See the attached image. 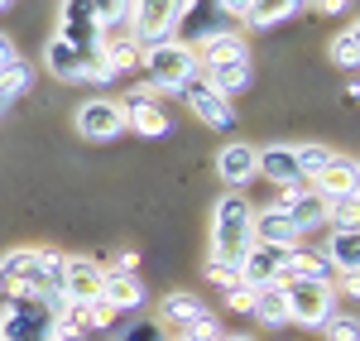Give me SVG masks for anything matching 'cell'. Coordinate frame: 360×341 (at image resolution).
I'll list each match as a JSON object with an SVG mask.
<instances>
[{
	"label": "cell",
	"instance_id": "obj_1",
	"mask_svg": "<svg viewBox=\"0 0 360 341\" xmlns=\"http://www.w3.org/2000/svg\"><path fill=\"white\" fill-rule=\"evenodd\" d=\"M63 259L49 245H20L0 255V293L10 298H63Z\"/></svg>",
	"mask_w": 360,
	"mask_h": 341
},
{
	"label": "cell",
	"instance_id": "obj_2",
	"mask_svg": "<svg viewBox=\"0 0 360 341\" xmlns=\"http://www.w3.org/2000/svg\"><path fill=\"white\" fill-rule=\"evenodd\" d=\"M139 72L149 77L144 82L149 91H178L188 77H197V53L188 44H178V39H164V44L139 53Z\"/></svg>",
	"mask_w": 360,
	"mask_h": 341
},
{
	"label": "cell",
	"instance_id": "obj_3",
	"mask_svg": "<svg viewBox=\"0 0 360 341\" xmlns=\"http://www.w3.org/2000/svg\"><path fill=\"white\" fill-rule=\"evenodd\" d=\"M255 207L245 202V193H226L212 212V250L226 259H240L250 240H255Z\"/></svg>",
	"mask_w": 360,
	"mask_h": 341
},
{
	"label": "cell",
	"instance_id": "obj_4",
	"mask_svg": "<svg viewBox=\"0 0 360 341\" xmlns=\"http://www.w3.org/2000/svg\"><path fill=\"white\" fill-rule=\"evenodd\" d=\"M44 67L53 72L58 82H115V72L106 67L101 49H72L68 39H49L44 49Z\"/></svg>",
	"mask_w": 360,
	"mask_h": 341
},
{
	"label": "cell",
	"instance_id": "obj_5",
	"mask_svg": "<svg viewBox=\"0 0 360 341\" xmlns=\"http://www.w3.org/2000/svg\"><path fill=\"white\" fill-rule=\"evenodd\" d=\"M183 10H188V0H130V10H125L130 39H135L139 49H154V44L173 39Z\"/></svg>",
	"mask_w": 360,
	"mask_h": 341
},
{
	"label": "cell",
	"instance_id": "obj_6",
	"mask_svg": "<svg viewBox=\"0 0 360 341\" xmlns=\"http://www.w3.org/2000/svg\"><path fill=\"white\" fill-rule=\"evenodd\" d=\"M283 303H288V322L298 327H322L336 313V284L332 279H283Z\"/></svg>",
	"mask_w": 360,
	"mask_h": 341
},
{
	"label": "cell",
	"instance_id": "obj_7",
	"mask_svg": "<svg viewBox=\"0 0 360 341\" xmlns=\"http://www.w3.org/2000/svg\"><path fill=\"white\" fill-rule=\"evenodd\" d=\"M120 111H125V130H139L144 140H159V135L173 130L164 101H159V91H149V86H130L125 101H120Z\"/></svg>",
	"mask_w": 360,
	"mask_h": 341
},
{
	"label": "cell",
	"instance_id": "obj_8",
	"mask_svg": "<svg viewBox=\"0 0 360 341\" xmlns=\"http://www.w3.org/2000/svg\"><path fill=\"white\" fill-rule=\"evenodd\" d=\"M178 96L188 101V111H193L202 125H212V130H231V125H236L231 96H221V91L207 82V77H188V82L178 86Z\"/></svg>",
	"mask_w": 360,
	"mask_h": 341
},
{
	"label": "cell",
	"instance_id": "obj_9",
	"mask_svg": "<svg viewBox=\"0 0 360 341\" xmlns=\"http://www.w3.org/2000/svg\"><path fill=\"white\" fill-rule=\"evenodd\" d=\"M101 15L86 0H63L58 10V39H68L72 49H101Z\"/></svg>",
	"mask_w": 360,
	"mask_h": 341
},
{
	"label": "cell",
	"instance_id": "obj_10",
	"mask_svg": "<svg viewBox=\"0 0 360 341\" xmlns=\"http://www.w3.org/2000/svg\"><path fill=\"white\" fill-rule=\"evenodd\" d=\"M283 259L288 250L283 245H264V240H250L245 250H240V284L250 288H264V284H278V274H283Z\"/></svg>",
	"mask_w": 360,
	"mask_h": 341
},
{
	"label": "cell",
	"instance_id": "obj_11",
	"mask_svg": "<svg viewBox=\"0 0 360 341\" xmlns=\"http://www.w3.org/2000/svg\"><path fill=\"white\" fill-rule=\"evenodd\" d=\"M125 130V111L111 96H91L86 106H77V135L82 140H115Z\"/></svg>",
	"mask_w": 360,
	"mask_h": 341
},
{
	"label": "cell",
	"instance_id": "obj_12",
	"mask_svg": "<svg viewBox=\"0 0 360 341\" xmlns=\"http://www.w3.org/2000/svg\"><path fill=\"white\" fill-rule=\"evenodd\" d=\"M106 284V269L96 259H63V303H96Z\"/></svg>",
	"mask_w": 360,
	"mask_h": 341
},
{
	"label": "cell",
	"instance_id": "obj_13",
	"mask_svg": "<svg viewBox=\"0 0 360 341\" xmlns=\"http://www.w3.org/2000/svg\"><path fill=\"white\" fill-rule=\"evenodd\" d=\"M278 207L293 217V226L303 231V236H307V231H317V226H327V198H322V193H312V188H303V183L283 188Z\"/></svg>",
	"mask_w": 360,
	"mask_h": 341
},
{
	"label": "cell",
	"instance_id": "obj_14",
	"mask_svg": "<svg viewBox=\"0 0 360 341\" xmlns=\"http://www.w3.org/2000/svg\"><path fill=\"white\" fill-rule=\"evenodd\" d=\"M255 173H264L278 188L307 183L303 169H298V149H293V144H264V149H255Z\"/></svg>",
	"mask_w": 360,
	"mask_h": 341
},
{
	"label": "cell",
	"instance_id": "obj_15",
	"mask_svg": "<svg viewBox=\"0 0 360 341\" xmlns=\"http://www.w3.org/2000/svg\"><path fill=\"white\" fill-rule=\"evenodd\" d=\"M255 240H264V245H283V250H293V245H303V231L293 226V217L283 212V207H264V212H255Z\"/></svg>",
	"mask_w": 360,
	"mask_h": 341
},
{
	"label": "cell",
	"instance_id": "obj_16",
	"mask_svg": "<svg viewBox=\"0 0 360 341\" xmlns=\"http://www.w3.org/2000/svg\"><path fill=\"white\" fill-rule=\"evenodd\" d=\"M307 183H312V193H322V198H346V193L360 188V164L351 154H332V164L317 173V178H307Z\"/></svg>",
	"mask_w": 360,
	"mask_h": 341
},
{
	"label": "cell",
	"instance_id": "obj_17",
	"mask_svg": "<svg viewBox=\"0 0 360 341\" xmlns=\"http://www.w3.org/2000/svg\"><path fill=\"white\" fill-rule=\"evenodd\" d=\"M322 255H327V264H332L336 274H356L360 269V231L356 226H332Z\"/></svg>",
	"mask_w": 360,
	"mask_h": 341
},
{
	"label": "cell",
	"instance_id": "obj_18",
	"mask_svg": "<svg viewBox=\"0 0 360 341\" xmlns=\"http://www.w3.org/2000/svg\"><path fill=\"white\" fill-rule=\"evenodd\" d=\"M217 173H221L226 188H245L250 178H259L255 173V144H226L217 154Z\"/></svg>",
	"mask_w": 360,
	"mask_h": 341
},
{
	"label": "cell",
	"instance_id": "obj_19",
	"mask_svg": "<svg viewBox=\"0 0 360 341\" xmlns=\"http://www.w3.org/2000/svg\"><path fill=\"white\" fill-rule=\"evenodd\" d=\"M193 53H197V72H202V67H217V63L250 58V49H245V39H240V34H231V29H226V34H212V39H202Z\"/></svg>",
	"mask_w": 360,
	"mask_h": 341
},
{
	"label": "cell",
	"instance_id": "obj_20",
	"mask_svg": "<svg viewBox=\"0 0 360 341\" xmlns=\"http://www.w3.org/2000/svg\"><path fill=\"white\" fill-rule=\"evenodd\" d=\"M283 279H332V284H336V269L327 264V255L293 245V250H288V259H283V274H278V284H283Z\"/></svg>",
	"mask_w": 360,
	"mask_h": 341
},
{
	"label": "cell",
	"instance_id": "obj_21",
	"mask_svg": "<svg viewBox=\"0 0 360 341\" xmlns=\"http://www.w3.org/2000/svg\"><path fill=\"white\" fill-rule=\"evenodd\" d=\"M139 53H144V49H139L130 34H115V29H106V34H101V58H106V67H111L115 77H120V72H135V67H139Z\"/></svg>",
	"mask_w": 360,
	"mask_h": 341
},
{
	"label": "cell",
	"instance_id": "obj_22",
	"mask_svg": "<svg viewBox=\"0 0 360 341\" xmlns=\"http://www.w3.org/2000/svg\"><path fill=\"white\" fill-rule=\"evenodd\" d=\"M101 298L111 303L115 313H135L139 303H144V284H139V274H106V284H101Z\"/></svg>",
	"mask_w": 360,
	"mask_h": 341
},
{
	"label": "cell",
	"instance_id": "obj_23",
	"mask_svg": "<svg viewBox=\"0 0 360 341\" xmlns=\"http://www.w3.org/2000/svg\"><path fill=\"white\" fill-rule=\"evenodd\" d=\"M197 77H207V82L217 86L221 96H236V91H245V86H250L255 67H250V58H236V63H217V67H202Z\"/></svg>",
	"mask_w": 360,
	"mask_h": 341
},
{
	"label": "cell",
	"instance_id": "obj_24",
	"mask_svg": "<svg viewBox=\"0 0 360 341\" xmlns=\"http://www.w3.org/2000/svg\"><path fill=\"white\" fill-rule=\"evenodd\" d=\"M250 317H259L264 327H288V303H283V288H278V284L255 288V308H250Z\"/></svg>",
	"mask_w": 360,
	"mask_h": 341
},
{
	"label": "cell",
	"instance_id": "obj_25",
	"mask_svg": "<svg viewBox=\"0 0 360 341\" xmlns=\"http://www.w3.org/2000/svg\"><path fill=\"white\" fill-rule=\"evenodd\" d=\"M307 0H250V10H245V25L250 29H269L278 25V20H288V15H298Z\"/></svg>",
	"mask_w": 360,
	"mask_h": 341
},
{
	"label": "cell",
	"instance_id": "obj_26",
	"mask_svg": "<svg viewBox=\"0 0 360 341\" xmlns=\"http://www.w3.org/2000/svg\"><path fill=\"white\" fill-rule=\"evenodd\" d=\"M202 313H207V308H202V298H197V293H183V288H178V293H168L164 303H159V322H178V327H188V322L202 317Z\"/></svg>",
	"mask_w": 360,
	"mask_h": 341
},
{
	"label": "cell",
	"instance_id": "obj_27",
	"mask_svg": "<svg viewBox=\"0 0 360 341\" xmlns=\"http://www.w3.org/2000/svg\"><path fill=\"white\" fill-rule=\"evenodd\" d=\"M327 53H332V63L336 67H346V72H356L360 67V29L351 25V29H341L332 44H327Z\"/></svg>",
	"mask_w": 360,
	"mask_h": 341
},
{
	"label": "cell",
	"instance_id": "obj_28",
	"mask_svg": "<svg viewBox=\"0 0 360 341\" xmlns=\"http://www.w3.org/2000/svg\"><path fill=\"white\" fill-rule=\"evenodd\" d=\"M298 149V169H303V178H317V173L332 164L336 149H327V144H293Z\"/></svg>",
	"mask_w": 360,
	"mask_h": 341
},
{
	"label": "cell",
	"instance_id": "obj_29",
	"mask_svg": "<svg viewBox=\"0 0 360 341\" xmlns=\"http://www.w3.org/2000/svg\"><path fill=\"white\" fill-rule=\"evenodd\" d=\"M356 207H360V193L327 198V226H356Z\"/></svg>",
	"mask_w": 360,
	"mask_h": 341
},
{
	"label": "cell",
	"instance_id": "obj_30",
	"mask_svg": "<svg viewBox=\"0 0 360 341\" xmlns=\"http://www.w3.org/2000/svg\"><path fill=\"white\" fill-rule=\"evenodd\" d=\"M183 337H188V341H221L226 337V332H221V317H217V313L193 317V322L183 327Z\"/></svg>",
	"mask_w": 360,
	"mask_h": 341
},
{
	"label": "cell",
	"instance_id": "obj_31",
	"mask_svg": "<svg viewBox=\"0 0 360 341\" xmlns=\"http://www.w3.org/2000/svg\"><path fill=\"white\" fill-rule=\"evenodd\" d=\"M202 269H207V279H212V284H221V288L240 279V264H236V259H226V255H217V250L207 255V264H202Z\"/></svg>",
	"mask_w": 360,
	"mask_h": 341
},
{
	"label": "cell",
	"instance_id": "obj_32",
	"mask_svg": "<svg viewBox=\"0 0 360 341\" xmlns=\"http://www.w3.org/2000/svg\"><path fill=\"white\" fill-rule=\"evenodd\" d=\"M29 82H34V67H29L25 58H20V63H10V67L0 72V86H5L10 96H20V91H29Z\"/></svg>",
	"mask_w": 360,
	"mask_h": 341
},
{
	"label": "cell",
	"instance_id": "obj_33",
	"mask_svg": "<svg viewBox=\"0 0 360 341\" xmlns=\"http://www.w3.org/2000/svg\"><path fill=\"white\" fill-rule=\"evenodd\" d=\"M322 327H327V341H360V322L351 313H332Z\"/></svg>",
	"mask_w": 360,
	"mask_h": 341
},
{
	"label": "cell",
	"instance_id": "obj_34",
	"mask_svg": "<svg viewBox=\"0 0 360 341\" xmlns=\"http://www.w3.org/2000/svg\"><path fill=\"white\" fill-rule=\"evenodd\" d=\"M120 341H168V332H164V322L139 317V322H130V327L120 332Z\"/></svg>",
	"mask_w": 360,
	"mask_h": 341
},
{
	"label": "cell",
	"instance_id": "obj_35",
	"mask_svg": "<svg viewBox=\"0 0 360 341\" xmlns=\"http://www.w3.org/2000/svg\"><path fill=\"white\" fill-rule=\"evenodd\" d=\"M96 15H101V29H115L125 20V10H130V0H86Z\"/></svg>",
	"mask_w": 360,
	"mask_h": 341
},
{
	"label": "cell",
	"instance_id": "obj_36",
	"mask_svg": "<svg viewBox=\"0 0 360 341\" xmlns=\"http://www.w3.org/2000/svg\"><path fill=\"white\" fill-rule=\"evenodd\" d=\"M226 308H231V313H245V317H250V308H255V288L240 284V279H236V284H226Z\"/></svg>",
	"mask_w": 360,
	"mask_h": 341
},
{
	"label": "cell",
	"instance_id": "obj_37",
	"mask_svg": "<svg viewBox=\"0 0 360 341\" xmlns=\"http://www.w3.org/2000/svg\"><path fill=\"white\" fill-rule=\"evenodd\" d=\"M307 5H312V10H322V15H346L356 0H307Z\"/></svg>",
	"mask_w": 360,
	"mask_h": 341
},
{
	"label": "cell",
	"instance_id": "obj_38",
	"mask_svg": "<svg viewBox=\"0 0 360 341\" xmlns=\"http://www.w3.org/2000/svg\"><path fill=\"white\" fill-rule=\"evenodd\" d=\"M10 63H20V49H15V39H10V34H0V72H5Z\"/></svg>",
	"mask_w": 360,
	"mask_h": 341
},
{
	"label": "cell",
	"instance_id": "obj_39",
	"mask_svg": "<svg viewBox=\"0 0 360 341\" xmlns=\"http://www.w3.org/2000/svg\"><path fill=\"white\" fill-rule=\"evenodd\" d=\"M217 10H221L226 20H245V10H250V0H217Z\"/></svg>",
	"mask_w": 360,
	"mask_h": 341
},
{
	"label": "cell",
	"instance_id": "obj_40",
	"mask_svg": "<svg viewBox=\"0 0 360 341\" xmlns=\"http://www.w3.org/2000/svg\"><path fill=\"white\" fill-rule=\"evenodd\" d=\"M135 269H139L135 250H120V255H115V274H135Z\"/></svg>",
	"mask_w": 360,
	"mask_h": 341
},
{
	"label": "cell",
	"instance_id": "obj_41",
	"mask_svg": "<svg viewBox=\"0 0 360 341\" xmlns=\"http://www.w3.org/2000/svg\"><path fill=\"white\" fill-rule=\"evenodd\" d=\"M10 101H15V96H10V91L0 86V115H5V106H10Z\"/></svg>",
	"mask_w": 360,
	"mask_h": 341
},
{
	"label": "cell",
	"instance_id": "obj_42",
	"mask_svg": "<svg viewBox=\"0 0 360 341\" xmlns=\"http://www.w3.org/2000/svg\"><path fill=\"white\" fill-rule=\"evenodd\" d=\"M221 341H255V337H221Z\"/></svg>",
	"mask_w": 360,
	"mask_h": 341
},
{
	"label": "cell",
	"instance_id": "obj_43",
	"mask_svg": "<svg viewBox=\"0 0 360 341\" xmlns=\"http://www.w3.org/2000/svg\"><path fill=\"white\" fill-rule=\"evenodd\" d=\"M10 5H15V0H0V10H10Z\"/></svg>",
	"mask_w": 360,
	"mask_h": 341
},
{
	"label": "cell",
	"instance_id": "obj_44",
	"mask_svg": "<svg viewBox=\"0 0 360 341\" xmlns=\"http://www.w3.org/2000/svg\"><path fill=\"white\" fill-rule=\"evenodd\" d=\"M72 341H82V337H72Z\"/></svg>",
	"mask_w": 360,
	"mask_h": 341
},
{
	"label": "cell",
	"instance_id": "obj_45",
	"mask_svg": "<svg viewBox=\"0 0 360 341\" xmlns=\"http://www.w3.org/2000/svg\"><path fill=\"white\" fill-rule=\"evenodd\" d=\"M178 341H188V337H178Z\"/></svg>",
	"mask_w": 360,
	"mask_h": 341
}]
</instances>
